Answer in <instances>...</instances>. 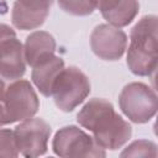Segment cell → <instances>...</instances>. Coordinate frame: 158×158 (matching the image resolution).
<instances>
[{
	"instance_id": "cell-15",
	"label": "cell",
	"mask_w": 158,
	"mask_h": 158,
	"mask_svg": "<svg viewBox=\"0 0 158 158\" xmlns=\"http://www.w3.org/2000/svg\"><path fill=\"white\" fill-rule=\"evenodd\" d=\"M17 152L14 132L10 130H0V157H16Z\"/></svg>"
},
{
	"instance_id": "cell-9",
	"label": "cell",
	"mask_w": 158,
	"mask_h": 158,
	"mask_svg": "<svg viewBox=\"0 0 158 158\" xmlns=\"http://www.w3.org/2000/svg\"><path fill=\"white\" fill-rule=\"evenodd\" d=\"M53 0H17L12 10V22L21 30L43 23Z\"/></svg>"
},
{
	"instance_id": "cell-7",
	"label": "cell",
	"mask_w": 158,
	"mask_h": 158,
	"mask_svg": "<svg viewBox=\"0 0 158 158\" xmlns=\"http://www.w3.org/2000/svg\"><path fill=\"white\" fill-rule=\"evenodd\" d=\"M51 127L41 118H27L14 131L17 151L25 157H38L47 151Z\"/></svg>"
},
{
	"instance_id": "cell-14",
	"label": "cell",
	"mask_w": 158,
	"mask_h": 158,
	"mask_svg": "<svg viewBox=\"0 0 158 158\" xmlns=\"http://www.w3.org/2000/svg\"><path fill=\"white\" fill-rule=\"evenodd\" d=\"M60 7L73 15H89L94 11V7L88 0H58Z\"/></svg>"
},
{
	"instance_id": "cell-13",
	"label": "cell",
	"mask_w": 158,
	"mask_h": 158,
	"mask_svg": "<svg viewBox=\"0 0 158 158\" xmlns=\"http://www.w3.org/2000/svg\"><path fill=\"white\" fill-rule=\"evenodd\" d=\"M63 68H64L63 60L54 56L49 57L48 59L33 67L32 79L44 96H49L52 94L53 83Z\"/></svg>"
},
{
	"instance_id": "cell-1",
	"label": "cell",
	"mask_w": 158,
	"mask_h": 158,
	"mask_svg": "<svg viewBox=\"0 0 158 158\" xmlns=\"http://www.w3.org/2000/svg\"><path fill=\"white\" fill-rule=\"evenodd\" d=\"M78 122L94 133V141L101 148L116 149L121 147L132 133V128L114 106L104 99L90 100L78 114Z\"/></svg>"
},
{
	"instance_id": "cell-3",
	"label": "cell",
	"mask_w": 158,
	"mask_h": 158,
	"mask_svg": "<svg viewBox=\"0 0 158 158\" xmlns=\"http://www.w3.org/2000/svg\"><path fill=\"white\" fill-rule=\"evenodd\" d=\"M38 109L37 96L26 80L12 83L0 96V126L31 118Z\"/></svg>"
},
{
	"instance_id": "cell-5",
	"label": "cell",
	"mask_w": 158,
	"mask_h": 158,
	"mask_svg": "<svg viewBox=\"0 0 158 158\" xmlns=\"http://www.w3.org/2000/svg\"><path fill=\"white\" fill-rule=\"evenodd\" d=\"M53 151L59 157H105V151L94 138L74 126L62 128L53 139Z\"/></svg>"
},
{
	"instance_id": "cell-17",
	"label": "cell",
	"mask_w": 158,
	"mask_h": 158,
	"mask_svg": "<svg viewBox=\"0 0 158 158\" xmlns=\"http://www.w3.org/2000/svg\"><path fill=\"white\" fill-rule=\"evenodd\" d=\"M15 37V32L6 25H0V43L7 38Z\"/></svg>"
},
{
	"instance_id": "cell-6",
	"label": "cell",
	"mask_w": 158,
	"mask_h": 158,
	"mask_svg": "<svg viewBox=\"0 0 158 158\" xmlns=\"http://www.w3.org/2000/svg\"><path fill=\"white\" fill-rule=\"evenodd\" d=\"M122 111L135 122H147L157 110V96L153 90L141 83H132L123 88L120 95Z\"/></svg>"
},
{
	"instance_id": "cell-18",
	"label": "cell",
	"mask_w": 158,
	"mask_h": 158,
	"mask_svg": "<svg viewBox=\"0 0 158 158\" xmlns=\"http://www.w3.org/2000/svg\"><path fill=\"white\" fill-rule=\"evenodd\" d=\"M6 83H5V79L0 75V96L1 95H4V93H5V90H6Z\"/></svg>"
},
{
	"instance_id": "cell-12",
	"label": "cell",
	"mask_w": 158,
	"mask_h": 158,
	"mask_svg": "<svg viewBox=\"0 0 158 158\" xmlns=\"http://www.w3.org/2000/svg\"><path fill=\"white\" fill-rule=\"evenodd\" d=\"M56 42L47 32H35L27 37L25 47V58L32 67L53 56Z\"/></svg>"
},
{
	"instance_id": "cell-16",
	"label": "cell",
	"mask_w": 158,
	"mask_h": 158,
	"mask_svg": "<svg viewBox=\"0 0 158 158\" xmlns=\"http://www.w3.org/2000/svg\"><path fill=\"white\" fill-rule=\"evenodd\" d=\"M142 151H144L148 156L157 157L156 146L152 142H146V141H137V142L132 143L130 147H127V149L125 152L121 153V156L122 157H125V156H143Z\"/></svg>"
},
{
	"instance_id": "cell-8",
	"label": "cell",
	"mask_w": 158,
	"mask_h": 158,
	"mask_svg": "<svg viewBox=\"0 0 158 158\" xmlns=\"http://www.w3.org/2000/svg\"><path fill=\"white\" fill-rule=\"evenodd\" d=\"M126 46V36L122 31L107 25L98 26L91 35L93 51L104 59H117Z\"/></svg>"
},
{
	"instance_id": "cell-11",
	"label": "cell",
	"mask_w": 158,
	"mask_h": 158,
	"mask_svg": "<svg viewBox=\"0 0 158 158\" xmlns=\"http://www.w3.org/2000/svg\"><path fill=\"white\" fill-rule=\"evenodd\" d=\"M91 6L99 9L102 16L115 26H126L138 11L137 0H88Z\"/></svg>"
},
{
	"instance_id": "cell-4",
	"label": "cell",
	"mask_w": 158,
	"mask_h": 158,
	"mask_svg": "<svg viewBox=\"0 0 158 158\" xmlns=\"http://www.w3.org/2000/svg\"><path fill=\"white\" fill-rule=\"evenodd\" d=\"M90 93L86 75L75 67L63 68L56 78L52 94L56 105L63 111H72Z\"/></svg>"
},
{
	"instance_id": "cell-10",
	"label": "cell",
	"mask_w": 158,
	"mask_h": 158,
	"mask_svg": "<svg viewBox=\"0 0 158 158\" xmlns=\"http://www.w3.org/2000/svg\"><path fill=\"white\" fill-rule=\"evenodd\" d=\"M22 44L15 38H7L0 43V75L5 80H15L25 73Z\"/></svg>"
},
{
	"instance_id": "cell-2",
	"label": "cell",
	"mask_w": 158,
	"mask_h": 158,
	"mask_svg": "<svg viewBox=\"0 0 158 158\" xmlns=\"http://www.w3.org/2000/svg\"><path fill=\"white\" fill-rule=\"evenodd\" d=\"M127 64L137 75H151L157 69V17L144 16L131 31Z\"/></svg>"
}]
</instances>
